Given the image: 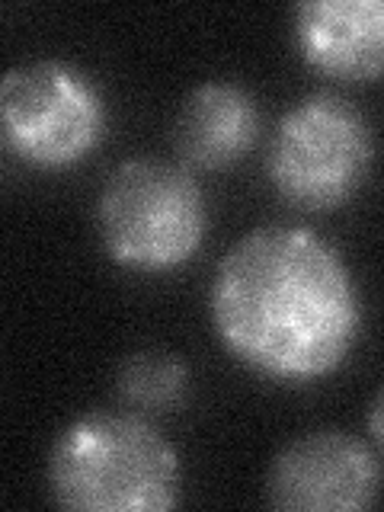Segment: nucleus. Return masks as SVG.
<instances>
[{
    "mask_svg": "<svg viewBox=\"0 0 384 512\" xmlns=\"http://www.w3.org/2000/svg\"><path fill=\"white\" fill-rule=\"evenodd\" d=\"M375 167V128L336 93H311L285 109L266 151L276 196L304 212H333L365 186Z\"/></svg>",
    "mask_w": 384,
    "mask_h": 512,
    "instance_id": "nucleus-4",
    "label": "nucleus"
},
{
    "mask_svg": "<svg viewBox=\"0 0 384 512\" xmlns=\"http://www.w3.org/2000/svg\"><path fill=\"white\" fill-rule=\"evenodd\" d=\"M260 135V106L234 80H205L192 90L173 122V144L186 164L224 170L244 160Z\"/></svg>",
    "mask_w": 384,
    "mask_h": 512,
    "instance_id": "nucleus-8",
    "label": "nucleus"
},
{
    "mask_svg": "<svg viewBox=\"0 0 384 512\" xmlns=\"http://www.w3.org/2000/svg\"><path fill=\"white\" fill-rule=\"evenodd\" d=\"M106 96L71 61L16 64L0 84V125L7 148L36 170H71L100 148Z\"/></svg>",
    "mask_w": 384,
    "mask_h": 512,
    "instance_id": "nucleus-5",
    "label": "nucleus"
},
{
    "mask_svg": "<svg viewBox=\"0 0 384 512\" xmlns=\"http://www.w3.org/2000/svg\"><path fill=\"white\" fill-rule=\"evenodd\" d=\"M208 317L224 352L250 375L301 388L349 362L365 308L333 240L301 224H266L221 256Z\"/></svg>",
    "mask_w": 384,
    "mask_h": 512,
    "instance_id": "nucleus-1",
    "label": "nucleus"
},
{
    "mask_svg": "<svg viewBox=\"0 0 384 512\" xmlns=\"http://www.w3.org/2000/svg\"><path fill=\"white\" fill-rule=\"evenodd\" d=\"M292 39L311 71L336 80L384 77V0H304Z\"/></svg>",
    "mask_w": 384,
    "mask_h": 512,
    "instance_id": "nucleus-7",
    "label": "nucleus"
},
{
    "mask_svg": "<svg viewBox=\"0 0 384 512\" xmlns=\"http://www.w3.org/2000/svg\"><path fill=\"white\" fill-rule=\"evenodd\" d=\"M368 436H372L375 448L384 455V388L372 400V407H368Z\"/></svg>",
    "mask_w": 384,
    "mask_h": 512,
    "instance_id": "nucleus-10",
    "label": "nucleus"
},
{
    "mask_svg": "<svg viewBox=\"0 0 384 512\" xmlns=\"http://www.w3.org/2000/svg\"><path fill=\"white\" fill-rule=\"evenodd\" d=\"M180 480V452L138 413L77 416L48 452V490L77 512H164Z\"/></svg>",
    "mask_w": 384,
    "mask_h": 512,
    "instance_id": "nucleus-2",
    "label": "nucleus"
},
{
    "mask_svg": "<svg viewBox=\"0 0 384 512\" xmlns=\"http://www.w3.org/2000/svg\"><path fill=\"white\" fill-rule=\"evenodd\" d=\"M378 461L365 442L340 429H317L272 458L266 496L292 512H352L378 500Z\"/></svg>",
    "mask_w": 384,
    "mask_h": 512,
    "instance_id": "nucleus-6",
    "label": "nucleus"
},
{
    "mask_svg": "<svg viewBox=\"0 0 384 512\" xmlns=\"http://www.w3.org/2000/svg\"><path fill=\"white\" fill-rule=\"evenodd\" d=\"M96 231L119 269L167 276L199 253L208 231V205L189 170L135 157L112 170L100 189Z\"/></svg>",
    "mask_w": 384,
    "mask_h": 512,
    "instance_id": "nucleus-3",
    "label": "nucleus"
},
{
    "mask_svg": "<svg viewBox=\"0 0 384 512\" xmlns=\"http://www.w3.org/2000/svg\"><path fill=\"white\" fill-rule=\"evenodd\" d=\"M119 394L125 404H132L144 413L173 410L183 404L189 388V368L180 356L164 349H141L132 352L119 365Z\"/></svg>",
    "mask_w": 384,
    "mask_h": 512,
    "instance_id": "nucleus-9",
    "label": "nucleus"
}]
</instances>
